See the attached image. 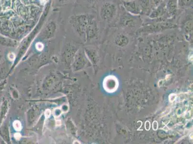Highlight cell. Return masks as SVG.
<instances>
[{"label":"cell","instance_id":"cell-5","mask_svg":"<svg viewBox=\"0 0 193 144\" xmlns=\"http://www.w3.org/2000/svg\"><path fill=\"white\" fill-rule=\"evenodd\" d=\"M167 9L169 13L173 14L175 13L176 9V2L175 0H169L167 3Z\"/></svg>","mask_w":193,"mask_h":144},{"label":"cell","instance_id":"cell-1","mask_svg":"<svg viewBox=\"0 0 193 144\" xmlns=\"http://www.w3.org/2000/svg\"><path fill=\"white\" fill-rule=\"evenodd\" d=\"M117 13V7L115 3L106 2L104 3L100 9V17L104 21L109 22L115 16Z\"/></svg>","mask_w":193,"mask_h":144},{"label":"cell","instance_id":"cell-16","mask_svg":"<svg viewBox=\"0 0 193 144\" xmlns=\"http://www.w3.org/2000/svg\"><path fill=\"white\" fill-rule=\"evenodd\" d=\"M89 1H94L95 0H89Z\"/></svg>","mask_w":193,"mask_h":144},{"label":"cell","instance_id":"cell-8","mask_svg":"<svg viewBox=\"0 0 193 144\" xmlns=\"http://www.w3.org/2000/svg\"><path fill=\"white\" fill-rule=\"evenodd\" d=\"M139 3L142 12H145L150 6V0H141Z\"/></svg>","mask_w":193,"mask_h":144},{"label":"cell","instance_id":"cell-2","mask_svg":"<svg viewBox=\"0 0 193 144\" xmlns=\"http://www.w3.org/2000/svg\"><path fill=\"white\" fill-rule=\"evenodd\" d=\"M123 3L124 9L130 13L135 15H139L142 13L140 3H138L135 0L123 1Z\"/></svg>","mask_w":193,"mask_h":144},{"label":"cell","instance_id":"cell-15","mask_svg":"<svg viewBox=\"0 0 193 144\" xmlns=\"http://www.w3.org/2000/svg\"><path fill=\"white\" fill-rule=\"evenodd\" d=\"M50 110H46V116L47 117H49L50 115Z\"/></svg>","mask_w":193,"mask_h":144},{"label":"cell","instance_id":"cell-12","mask_svg":"<svg viewBox=\"0 0 193 144\" xmlns=\"http://www.w3.org/2000/svg\"><path fill=\"white\" fill-rule=\"evenodd\" d=\"M36 48L38 50H42L43 48V45L41 43H38L36 44Z\"/></svg>","mask_w":193,"mask_h":144},{"label":"cell","instance_id":"cell-3","mask_svg":"<svg viewBox=\"0 0 193 144\" xmlns=\"http://www.w3.org/2000/svg\"><path fill=\"white\" fill-rule=\"evenodd\" d=\"M118 85V81L116 78L112 77H107L103 82V86L105 90L110 92L116 90Z\"/></svg>","mask_w":193,"mask_h":144},{"label":"cell","instance_id":"cell-10","mask_svg":"<svg viewBox=\"0 0 193 144\" xmlns=\"http://www.w3.org/2000/svg\"><path fill=\"white\" fill-rule=\"evenodd\" d=\"M13 126L16 131H20L22 129V125L19 121H15L14 122Z\"/></svg>","mask_w":193,"mask_h":144},{"label":"cell","instance_id":"cell-14","mask_svg":"<svg viewBox=\"0 0 193 144\" xmlns=\"http://www.w3.org/2000/svg\"><path fill=\"white\" fill-rule=\"evenodd\" d=\"M162 1L163 0H153V2H154V4H155L156 6H158L159 5L161 2H162Z\"/></svg>","mask_w":193,"mask_h":144},{"label":"cell","instance_id":"cell-13","mask_svg":"<svg viewBox=\"0 0 193 144\" xmlns=\"http://www.w3.org/2000/svg\"><path fill=\"white\" fill-rule=\"evenodd\" d=\"M8 58L10 59V60H14L15 59V55L13 53H10L8 55Z\"/></svg>","mask_w":193,"mask_h":144},{"label":"cell","instance_id":"cell-11","mask_svg":"<svg viewBox=\"0 0 193 144\" xmlns=\"http://www.w3.org/2000/svg\"><path fill=\"white\" fill-rule=\"evenodd\" d=\"M62 113V110L60 109H56L54 111V114L55 117H59L60 115Z\"/></svg>","mask_w":193,"mask_h":144},{"label":"cell","instance_id":"cell-6","mask_svg":"<svg viewBox=\"0 0 193 144\" xmlns=\"http://www.w3.org/2000/svg\"><path fill=\"white\" fill-rule=\"evenodd\" d=\"M164 12V7L163 6H159L157 9L153 11L152 13L150 15L151 18H156L160 17L161 15H163Z\"/></svg>","mask_w":193,"mask_h":144},{"label":"cell","instance_id":"cell-7","mask_svg":"<svg viewBox=\"0 0 193 144\" xmlns=\"http://www.w3.org/2000/svg\"><path fill=\"white\" fill-rule=\"evenodd\" d=\"M116 42L119 45H124L128 42V38L123 34H120L117 36Z\"/></svg>","mask_w":193,"mask_h":144},{"label":"cell","instance_id":"cell-9","mask_svg":"<svg viewBox=\"0 0 193 144\" xmlns=\"http://www.w3.org/2000/svg\"><path fill=\"white\" fill-rule=\"evenodd\" d=\"M180 5L183 6H189L192 5L193 0H179Z\"/></svg>","mask_w":193,"mask_h":144},{"label":"cell","instance_id":"cell-4","mask_svg":"<svg viewBox=\"0 0 193 144\" xmlns=\"http://www.w3.org/2000/svg\"><path fill=\"white\" fill-rule=\"evenodd\" d=\"M130 15L124 14L121 18L120 24L122 26L125 27H130L133 26L135 24V19L132 17L129 16Z\"/></svg>","mask_w":193,"mask_h":144}]
</instances>
